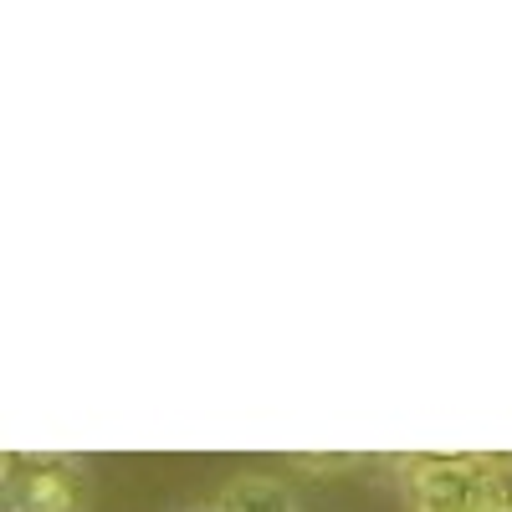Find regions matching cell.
Instances as JSON below:
<instances>
[{"label":"cell","mask_w":512,"mask_h":512,"mask_svg":"<svg viewBox=\"0 0 512 512\" xmlns=\"http://www.w3.org/2000/svg\"><path fill=\"white\" fill-rule=\"evenodd\" d=\"M400 487L410 512H492L487 456H405Z\"/></svg>","instance_id":"cell-1"},{"label":"cell","mask_w":512,"mask_h":512,"mask_svg":"<svg viewBox=\"0 0 512 512\" xmlns=\"http://www.w3.org/2000/svg\"><path fill=\"white\" fill-rule=\"evenodd\" d=\"M82 466L67 456H11L6 461V512H77Z\"/></svg>","instance_id":"cell-2"},{"label":"cell","mask_w":512,"mask_h":512,"mask_svg":"<svg viewBox=\"0 0 512 512\" xmlns=\"http://www.w3.org/2000/svg\"><path fill=\"white\" fill-rule=\"evenodd\" d=\"M216 507L221 512H297L292 492L277 477H236V482L221 487Z\"/></svg>","instance_id":"cell-3"},{"label":"cell","mask_w":512,"mask_h":512,"mask_svg":"<svg viewBox=\"0 0 512 512\" xmlns=\"http://www.w3.org/2000/svg\"><path fill=\"white\" fill-rule=\"evenodd\" d=\"M292 466L308 477H344V472H359L364 456H354V451H303V456H292Z\"/></svg>","instance_id":"cell-4"},{"label":"cell","mask_w":512,"mask_h":512,"mask_svg":"<svg viewBox=\"0 0 512 512\" xmlns=\"http://www.w3.org/2000/svg\"><path fill=\"white\" fill-rule=\"evenodd\" d=\"M487 492L492 512H512V456H487Z\"/></svg>","instance_id":"cell-5"},{"label":"cell","mask_w":512,"mask_h":512,"mask_svg":"<svg viewBox=\"0 0 512 512\" xmlns=\"http://www.w3.org/2000/svg\"><path fill=\"white\" fill-rule=\"evenodd\" d=\"M195 512H221V507H216V502H210V507H195Z\"/></svg>","instance_id":"cell-6"}]
</instances>
